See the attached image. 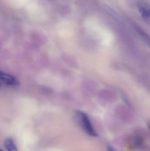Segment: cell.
I'll return each instance as SVG.
<instances>
[{
  "instance_id": "7a4b0ae2",
  "label": "cell",
  "mask_w": 150,
  "mask_h": 151,
  "mask_svg": "<svg viewBox=\"0 0 150 151\" xmlns=\"http://www.w3.org/2000/svg\"><path fill=\"white\" fill-rule=\"evenodd\" d=\"M0 80L11 86H18L20 83L15 76L1 70H0Z\"/></svg>"
},
{
  "instance_id": "277c9868",
  "label": "cell",
  "mask_w": 150,
  "mask_h": 151,
  "mask_svg": "<svg viewBox=\"0 0 150 151\" xmlns=\"http://www.w3.org/2000/svg\"><path fill=\"white\" fill-rule=\"evenodd\" d=\"M107 151H115L114 150L113 148L112 147H111V146H109L108 148H107Z\"/></svg>"
},
{
  "instance_id": "6da1fadb",
  "label": "cell",
  "mask_w": 150,
  "mask_h": 151,
  "mask_svg": "<svg viewBox=\"0 0 150 151\" xmlns=\"http://www.w3.org/2000/svg\"><path fill=\"white\" fill-rule=\"evenodd\" d=\"M75 118L77 123L86 134L93 137L97 136V134L93 128L90 119L85 113L81 111H77Z\"/></svg>"
},
{
  "instance_id": "5b68a950",
  "label": "cell",
  "mask_w": 150,
  "mask_h": 151,
  "mask_svg": "<svg viewBox=\"0 0 150 151\" xmlns=\"http://www.w3.org/2000/svg\"><path fill=\"white\" fill-rule=\"evenodd\" d=\"M0 151H3L2 150H0Z\"/></svg>"
},
{
  "instance_id": "3957f363",
  "label": "cell",
  "mask_w": 150,
  "mask_h": 151,
  "mask_svg": "<svg viewBox=\"0 0 150 151\" xmlns=\"http://www.w3.org/2000/svg\"><path fill=\"white\" fill-rule=\"evenodd\" d=\"M4 146L8 151H18L15 142L12 138L9 137L5 140Z\"/></svg>"
},
{
  "instance_id": "8992f818",
  "label": "cell",
  "mask_w": 150,
  "mask_h": 151,
  "mask_svg": "<svg viewBox=\"0 0 150 151\" xmlns=\"http://www.w3.org/2000/svg\"><path fill=\"white\" fill-rule=\"evenodd\" d=\"M0 87H1V84H0Z\"/></svg>"
}]
</instances>
